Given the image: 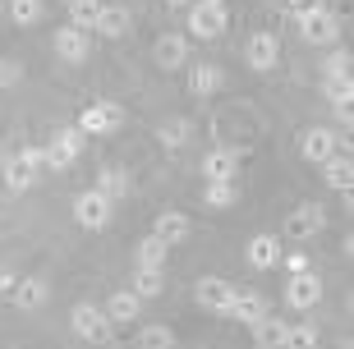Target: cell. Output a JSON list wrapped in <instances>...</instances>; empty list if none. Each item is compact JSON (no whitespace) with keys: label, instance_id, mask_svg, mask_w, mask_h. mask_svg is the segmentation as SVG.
Listing matches in <instances>:
<instances>
[{"label":"cell","instance_id":"6da1fadb","mask_svg":"<svg viewBox=\"0 0 354 349\" xmlns=\"http://www.w3.org/2000/svg\"><path fill=\"white\" fill-rule=\"evenodd\" d=\"M41 166H46V161H41V147H19L14 156H5V189H10V194H24L28 184L37 180Z\"/></svg>","mask_w":354,"mask_h":349},{"label":"cell","instance_id":"7a4b0ae2","mask_svg":"<svg viewBox=\"0 0 354 349\" xmlns=\"http://www.w3.org/2000/svg\"><path fill=\"white\" fill-rule=\"evenodd\" d=\"M299 37L308 46H331V41L341 37V19L327 10V5H317V10L299 14Z\"/></svg>","mask_w":354,"mask_h":349},{"label":"cell","instance_id":"3957f363","mask_svg":"<svg viewBox=\"0 0 354 349\" xmlns=\"http://www.w3.org/2000/svg\"><path fill=\"white\" fill-rule=\"evenodd\" d=\"M79 156H83V133H79V129L51 133V138H46V147H41V161H46L51 170H69Z\"/></svg>","mask_w":354,"mask_h":349},{"label":"cell","instance_id":"277c9868","mask_svg":"<svg viewBox=\"0 0 354 349\" xmlns=\"http://www.w3.org/2000/svg\"><path fill=\"white\" fill-rule=\"evenodd\" d=\"M120 124H124V106L120 102H97V106H88L79 115V124L74 129L79 133H92V138H102V133H115Z\"/></svg>","mask_w":354,"mask_h":349},{"label":"cell","instance_id":"5b68a950","mask_svg":"<svg viewBox=\"0 0 354 349\" xmlns=\"http://www.w3.org/2000/svg\"><path fill=\"white\" fill-rule=\"evenodd\" d=\"M244 60H249V69H258V74H267V69H276V60H281V37L276 32H253L249 41H244Z\"/></svg>","mask_w":354,"mask_h":349},{"label":"cell","instance_id":"8992f818","mask_svg":"<svg viewBox=\"0 0 354 349\" xmlns=\"http://www.w3.org/2000/svg\"><path fill=\"white\" fill-rule=\"evenodd\" d=\"M74 220H79L83 230H106V220H111V198L88 189V194L74 198Z\"/></svg>","mask_w":354,"mask_h":349},{"label":"cell","instance_id":"52a82bcc","mask_svg":"<svg viewBox=\"0 0 354 349\" xmlns=\"http://www.w3.org/2000/svg\"><path fill=\"white\" fill-rule=\"evenodd\" d=\"M189 28H194V37H203V41L221 37L225 28H230V19H225V5H207V0H198L194 10H189Z\"/></svg>","mask_w":354,"mask_h":349},{"label":"cell","instance_id":"ba28073f","mask_svg":"<svg viewBox=\"0 0 354 349\" xmlns=\"http://www.w3.org/2000/svg\"><path fill=\"white\" fill-rule=\"evenodd\" d=\"M69 322H74V331H79L83 340H92V345H106V340H111V317H106L102 308H92V303H79Z\"/></svg>","mask_w":354,"mask_h":349},{"label":"cell","instance_id":"9c48e42d","mask_svg":"<svg viewBox=\"0 0 354 349\" xmlns=\"http://www.w3.org/2000/svg\"><path fill=\"white\" fill-rule=\"evenodd\" d=\"M317 299H322V281H317L313 272L290 276V285H286V303H290L295 312H308V308H317Z\"/></svg>","mask_w":354,"mask_h":349},{"label":"cell","instance_id":"30bf717a","mask_svg":"<svg viewBox=\"0 0 354 349\" xmlns=\"http://www.w3.org/2000/svg\"><path fill=\"white\" fill-rule=\"evenodd\" d=\"M194 299L207 312H225V308H230V299H235V285L221 281V276H203V281L194 285Z\"/></svg>","mask_w":354,"mask_h":349},{"label":"cell","instance_id":"8fae6325","mask_svg":"<svg viewBox=\"0 0 354 349\" xmlns=\"http://www.w3.org/2000/svg\"><path fill=\"white\" fill-rule=\"evenodd\" d=\"M322 220H327V216H322L317 202H299V207L286 216V234H290V239H313V234L322 230Z\"/></svg>","mask_w":354,"mask_h":349},{"label":"cell","instance_id":"7c38bea8","mask_svg":"<svg viewBox=\"0 0 354 349\" xmlns=\"http://www.w3.org/2000/svg\"><path fill=\"white\" fill-rule=\"evenodd\" d=\"M152 60H157V69H180V65H189V37H184V32H166V37H157Z\"/></svg>","mask_w":354,"mask_h":349},{"label":"cell","instance_id":"4fadbf2b","mask_svg":"<svg viewBox=\"0 0 354 349\" xmlns=\"http://www.w3.org/2000/svg\"><path fill=\"white\" fill-rule=\"evenodd\" d=\"M88 51H92V41H88V32H83V28H60V32H55V55H60V60L83 65V60H88Z\"/></svg>","mask_w":354,"mask_h":349},{"label":"cell","instance_id":"5bb4252c","mask_svg":"<svg viewBox=\"0 0 354 349\" xmlns=\"http://www.w3.org/2000/svg\"><path fill=\"white\" fill-rule=\"evenodd\" d=\"M152 239H161L166 248L184 244V239H189V216H184V211H157V225H152Z\"/></svg>","mask_w":354,"mask_h":349},{"label":"cell","instance_id":"9a60e30c","mask_svg":"<svg viewBox=\"0 0 354 349\" xmlns=\"http://www.w3.org/2000/svg\"><path fill=\"white\" fill-rule=\"evenodd\" d=\"M263 312H267V303H263V299L253 294V290H239V285H235V299H230L225 317H230V322H244V326H249V322H258Z\"/></svg>","mask_w":354,"mask_h":349},{"label":"cell","instance_id":"2e32d148","mask_svg":"<svg viewBox=\"0 0 354 349\" xmlns=\"http://www.w3.org/2000/svg\"><path fill=\"white\" fill-rule=\"evenodd\" d=\"M299 152H304V161H317V166H322L327 156H336V133L331 129H308L299 138Z\"/></svg>","mask_w":354,"mask_h":349},{"label":"cell","instance_id":"e0dca14e","mask_svg":"<svg viewBox=\"0 0 354 349\" xmlns=\"http://www.w3.org/2000/svg\"><path fill=\"white\" fill-rule=\"evenodd\" d=\"M14 303H19V308H41V303H46V299H51V290H46V281H41V276H24V281H14Z\"/></svg>","mask_w":354,"mask_h":349},{"label":"cell","instance_id":"ac0fdd59","mask_svg":"<svg viewBox=\"0 0 354 349\" xmlns=\"http://www.w3.org/2000/svg\"><path fill=\"white\" fill-rule=\"evenodd\" d=\"M239 170V152H230V147H216V152L203 156V180H235Z\"/></svg>","mask_w":354,"mask_h":349},{"label":"cell","instance_id":"d6986e66","mask_svg":"<svg viewBox=\"0 0 354 349\" xmlns=\"http://www.w3.org/2000/svg\"><path fill=\"white\" fill-rule=\"evenodd\" d=\"M322 180L331 184V189H341V194H350V184H354V161L350 152H336L322 161Z\"/></svg>","mask_w":354,"mask_h":349},{"label":"cell","instance_id":"ffe728a7","mask_svg":"<svg viewBox=\"0 0 354 349\" xmlns=\"http://www.w3.org/2000/svg\"><path fill=\"white\" fill-rule=\"evenodd\" d=\"M253 326V345L258 349H281V340H286V326L290 322H281V317H272V312H263L258 322H249Z\"/></svg>","mask_w":354,"mask_h":349},{"label":"cell","instance_id":"44dd1931","mask_svg":"<svg viewBox=\"0 0 354 349\" xmlns=\"http://www.w3.org/2000/svg\"><path fill=\"white\" fill-rule=\"evenodd\" d=\"M276 262H281V239H276V234H258V239H249V267L267 272V267H276Z\"/></svg>","mask_w":354,"mask_h":349},{"label":"cell","instance_id":"7402d4cb","mask_svg":"<svg viewBox=\"0 0 354 349\" xmlns=\"http://www.w3.org/2000/svg\"><path fill=\"white\" fill-rule=\"evenodd\" d=\"M138 303H143V299L133 294V290H115V294L106 299V317H111V322H133V317H138Z\"/></svg>","mask_w":354,"mask_h":349},{"label":"cell","instance_id":"603a6c76","mask_svg":"<svg viewBox=\"0 0 354 349\" xmlns=\"http://www.w3.org/2000/svg\"><path fill=\"white\" fill-rule=\"evenodd\" d=\"M129 10H120V5H102V14H97V32H102V37H124V32H129Z\"/></svg>","mask_w":354,"mask_h":349},{"label":"cell","instance_id":"cb8c5ba5","mask_svg":"<svg viewBox=\"0 0 354 349\" xmlns=\"http://www.w3.org/2000/svg\"><path fill=\"white\" fill-rule=\"evenodd\" d=\"M216 88H221V65H194V74H189V92H194V97H212Z\"/></svg>","mask_w":354,"mask_h":349},{"label":"cell","instance_id":"d4e9b609","mask_svg":"<svg viewBox=\"0 0 354 349\" xmlns=\"http://www.w3.org/2000/svg\"><path fill=\"white\" fill-rule=\"evenodd\" d=\"M166 258H171V248L161 244V239H152V234L138 244V267H143V272H161V267H166Z\"/></svg>","mask_w":354,"mask_h":349},{"label":"cell","instance_id":"484cf974","mask_svg":"<svg viewBox=\"0 0 354 349\" xmlns=\"http://www.w3.org/2000/svg\"><path fill=\"white\" fill-rule=\"evenodd\" d=\"M281 349H317V326L313 322H290Z\"/></svg>","mask_w":354,"mask_h":349},{"label":"cell","instance_id":"4316f807","mask_svg":"<svg viewBox=\"0 0 354 349\" xmlns=\"http://www.w3.org/2000/svg\"><path fill=\"white\" fill-rule=\"evenodd\" d=\"M157 138H161V147H184V142L194 138V124H189V120H166V124H161L157 129Z\"/></svg>","mask_w":354,"mask_h":349},{"label":"cell","instance_id":"83f0119b","mask_svg":"<svg viewBox=\"0 0 354 349\" xmlns=\"http://www.w3.org/2000/svg\"><path fill=\"white\" fill-rule=\"evenodd\" d=\"M102 14V0H69V28H83L88 32Z\"/></svg>","mask_w":354,"mask_h":349},{"label":"cell","instance_id":"f1b7e54d","mask_svg":"<svg viewBox=\"0 0 354 349\" xmlns=\"http://www.w3.org/2000/svg\"><path fill=\"white\" fill-rule=\"evenodd\" d=\"M235 180H207V194H203L207 207H235Z\"/></svg>","mask_w":354,"mask_h":349},{"label":"cell","instance_id":"f546056e","mask_svg":"<svg viewBox=\"0 0 354 349\" xmlns=\"http://www.w3.org/2000/svg\"><path fill=\"white\" fill-rule=\"evenodd\" d=\"M97 194H106L111 198V202H115V198H124L129 194V175H124V170H102V180H97Z\"/></svg>","mask_w":354,"mask_h":349},{"label":"cell","instance_id":"4dcf8cb0","mask_svg":"<svg viewBox=\"0 0 354 349\" xmlns=\"http://www.w3.org/2000/svg\"><path fill=\"white\" fill-rule=\"evenodd\" d=\"M41 19V0H10V23L32 28Z\"/></svg>","mask_w":354,"mask_h":349},{"label":"cell","instance_id":"1f68e13d","mask_svg":"<svg viewBox=\"0 0 354 349\" xmlns=\"http://www.w3.org/2000/svg\"><path fill=\"white\" fill-rule=\"evenodd\" d=\"M161 290H166V276H161V272H143V267H138V276H133V294H138V299H157Z\"/></svg>","mask_w":354,"mask_h":349},{"label":"cell","instance_id":"d6a6232c","mask_svg":"<svg viewBox=\"0 0 354 349\" xmlns=\"http://www.w3.org/2000/svg\"><path fill=\"white\" fill-rule=\"evenodd\" d=\"M138 349H175V336L171 331H166V326H143V331H138Z\"/></svg>","mask_w":354,"mask_h":349},{"label":"cell","instance_id":"836d02e7","mask_svg":"<svg viewBox=\"0 0 354 349\" xmlns=\"http://www.w3.org/2000/svg\"><path fill=\"white\" fill-rule=\"evenodd\" d=\"M327 97H331V106H350L354 102V83L350 78H327Z\"/></svg>","mask_w":354,"mask_h":349},{"label":"cell","instance_id":"e575fe53","mask_svg":"<svg viewBox=\"0 0 354 349\" xmlns=\"http://www.w3.org/2000/svg\"><path fill=\"white\" fill-rule=\"evenodd\" d=\"M327 78H350V51H336L327 60Z\"/></svg>","mask_w":354,"mask_h":349},{"label":"cell","instance_id":"d590c367","mask_svg":"<svg viewBox=\"0 0 354 349\" xmlns=\"http://www.w3.org/2000/svg\"><path fill=\"white\" fill-rule=\"evenodd\" d=\"M19 78H24V65H19V60H0V88H14Z\"/></svg>","mask_w":354,"mask_h":349},{"label":"cell","instance_id":"8d00e7d4","mask_svg":"<svg viewBox=\"0 0 354 349\" xmlns=\"http://www.w3.org/2000/svg\"><path fill=\"white\" fill-rule=\"evenodd\" d=\"M286 267H290V276H299V272H313V267H308V253H286Z\"/></svg>","mask_w":354,"mask_h":349},{"label":"cell","instance_id":"74e56055","mask_svg":"<svg viewBox=\"0 0 354 349\" xmlns=\"http://www.w3.org/2000/svg\"><path fill=\"white\" fill-rule=\"evenodd\" d=\"M317 5H322V0H286V10L295 14V19H299V14H308V10H317Z\"/></svg>","mask_w":354,"mask_h":349},{"label":"cell","instance_id":"f35d334b","mask_svg":"<svg viewBox=\"0 0 354 349\" xmlns=\"http://www.w3.org/2000/svg\"><path fill=\"white\" fill-rule=\"evenodd\" d=\"M14 281H19V276H5V272H0V290H14Z\"/></svg>","mask_w":354,"mask_h":349},{"label":"cell","instance_id":"ab89813d","mask_svg":"<svg viewBox=\"0 0 354 349\" xmlns=\"http://www.w3.org/2000/svg\"><path fill=\"white\" fill-rule=\"evenodd\" d=\"M166 5H171V10H180V5H194V0H166Z\"/></svg>","mask_w":354,"mask_h":349},{"label":"cell","instance_id":"60d3db41","mask_svg":"<svg viewBox=\"0 0 354 349\" xmlns=\"http://www.w3.org/2000/svg\"><path fill=\"white\" fill-rule=\"evenodd\" d=\"M207 5H225V0H207Z\"/></svg>","mask_w":354,"mask_h":349},{"label":"cell","instance_id":"b9f144b4","mask_svg":"<svg viewBox=\"0 0 354 349\" xmlns=\"http://www.w3.org/2000/svg\"><path fill=\"white\" fill-rule=\"evenodd\" d=\"M65 5H69V0H65Z\"/></svg>","mask_w":354,"mask_h":349}]
</instances>
